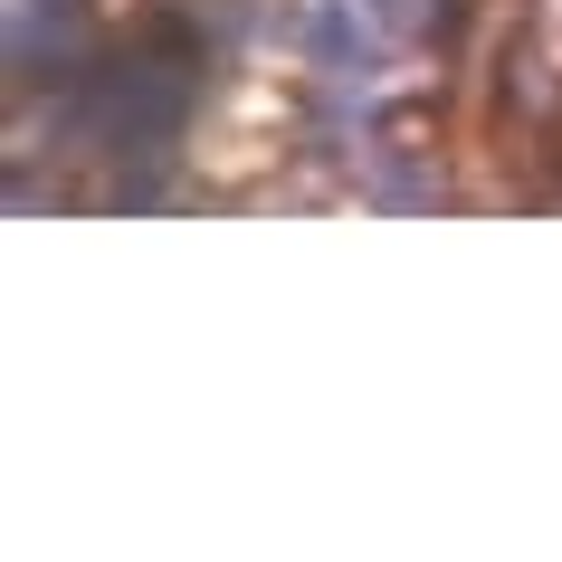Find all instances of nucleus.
I'll return each mask as SVG.
<instances>
[]
</instances>
